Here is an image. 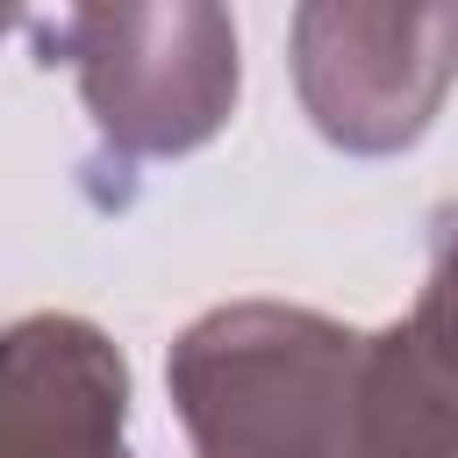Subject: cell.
<instances>
[{
  "label": "cell",
  "instance_id": "1",
  "mask_svg": "<svg viewBox=\"0 0 458 458\" xmlns=\"http://www.w3.org/2000/svg\"><path fill=\"white\" fill-rule=\"evenodd\" d=\"M172 394L200 458H365V336L243 301L172 344Z\"/></svg>",
  "mask_w": 458,
  "mask_h": 458
},
{
  "label": "cell",
  "instance_id": "2",
  "mask_svg": "<svg viewBox=\"0 0 458 458\" xmlns=\"http://www.w3.org/2000/svg\"><path fill=\"white\" fill-rule=\"evenodd\" d=\"M122 150H193L236 107V29L222 7H79L43 21Z\"/></svg>",
  "mask_w": 458,
  "mask_h": 458
},
{
  "label": "cell",
  "instance_id": "3",
  "mask_svg": "<svg viewBox=\"0 0 458 458\" xmlns=\"http://www.w3.org/2000/svg\"><path fill=\"white\" fill-rule=\"evenodd\" d=\"M293 79L344 150H401L458 79V7H301Z\"/></svg>",
  "mask_w": 458,
  "mask_h": 458
},
{
  "label": "cell",
  "instance_id": "4",
  "mask_svg": "<svg viewBox=\"0 0 458 458\" xmlns=\"http://www.w3.org/2000/svg\"><path fill=\"white\" fill-rule=\"evenodd\" d=\"M129 365L79 315L0 329V458H129Z\"/></svg>",
  "mask_w": 458,
  "mask_h": 458
},
{
  "label": "cell",
  "instance_id": "5",
  "mask_svg": "<svg viewBox=\"0 0 458 458\" xmlns=\"http://www.w3.org/2000/svg\"><path fill=\"white\" fill-rule=\"evenodd\" d=\"M365 458H458V222L415 315L365 336Z\"/></svg>",
  "mask_w": 458,
  "mask_h": 458
},
{
  "label": "cell",
  "instance_id": "6",
  "mask_svg": "<svg viewBox=\"0 0 458 458\" xmlns=\"http://www.w3.org/2000/svg\"><path fill=\"white\" fill-rule=\"evenodd\" d=\"M7 21H14V14H0V36H7Z\"/></svg>",
  "mask_w": 458,
  "mask_h": 458
}]
</instances>
